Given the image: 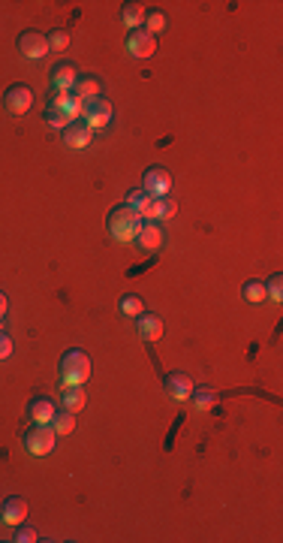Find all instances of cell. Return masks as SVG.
I'll return each instance as SVG.
<instances>
[{
    "mask_svg": "<svg viewBox=\"0 0 283 543\" xmlns=\"http://www.w3.org/2000/svg\"><path fill=\"white\" fill-rule=\"evenodd\" d=\"M109 235L115 242H130L136 239V233H139V226H142V218H139V211L130 209L127 202L124 206H115L109 211Z\"/></svg>",
    "mask_w": 283,
    "mask_h": 543,
    "instance_id": "1",
    "label": "cell"
},
{
    "mask_svg": "<svg viewBox=\"0 0 283 543\" xmlns=\"http://www.w3.org/2000/svg\"><path fill=\"white\" fill-rule=\"evenodd\" d=\"M90 378V359L85 350H66L61 356V383L64 387H82Z\"/></svg>",
    "mask_w": 283,
    "mask_h": 543,
    "instance_id": "2",
    "label": "cell"
},
{
    "mask_svg": "<svg viewBox=\"0 0 283 543\" xmlns=\"http://www.w3.org/2000/svg\"><path fill=\"white\" fill-rule=\"evenodd\" d=\"M54 438L58 435H54L52 423H37L25 432V447H28V452H33V456H49L54 450Z\"/></svg>",
    "mask_w": 283,
    "mask_h": 543,
    "instance_id": "3",
    "label": "cell"
},
{
    "mask_svg": "<svg viewBox=\"0 0 283 543\" xmlns=\"http://www.w3.org/2000/svg\"><path fill=\"white\" fill-rule=\"evenodd\" d=\"M82 118H85V124L90 130H100V127H106V124L112 121V103L109 100L100 94V97H94V100H88V103L82 106Z\"/></svg>",
    "mask_w": 283,
    "mask_h": 543,
    "instance_id": "4",
    "label": "cell"
},
{
    "mask_svg": "<svg viewBox=\"0 0 283 543\" xmlns=\"http://www.w3.org/2000/svg\"><path fill=\"white\" fill-rule=\"evenodd\" d=\"M124 49H127V54H133V58H151V54L157 52V37H151L145 28H136V30L127 33Z\"/></svg>",
    "mask_w": 283,
    "mask_h": 543,
    "instance_id": "5",
    "label": "cell"
},
{
    "mask_svg": "<svg viewBox=\"0 0 283 543\" xmlns=\"http://www.w3.org/2000/svg\"><path fill=\"white\" fill-rule=\"evenodd\" d=\"M142 178H145L142 190L151 197H169V190H172V173L166 166H148Z\"/></svg>",
    "mask_w": 283,
    "mask_h": 543,
    "instance_id": "6",
    "label": "cell"
},
{
    "mask_svg": "<svg viewBox=\"0 0 283 543\" xmlns=\"http://www.w3.org/2000/svg\"><path fill=\"white\" fill-rule=\"evenodd\" d=\"M4 106L9 115H25L33 106V90L28 85H9L6 94H4Z\"/></svg>",
    "mask_w": 283,
    "mask_h": 543,
    "instance_id": "7",
    "label": "cell"
},
{
    "mask_svg": "<svg viewBox=\"0 0 283 543\" xmlns=\"http://www.w3.org/2000/svg\"><path fill=\"white\" fill-rule=\"evenodd\" d=\"M18 52L25 54V58L37 61V58H42V54L49 52V40H45V33H40V30H25L18 37Z\"/></svg>",
    "mask_w": 283,
    "mask_h": 543,
    "instance_id": "8",
    "label": "cell"
},
{
    "mask_svg": "<svg viewBox=\"0 0 283 543\" xmlns=\"http://www.w3.org/2000/svg\"><path fill=\"white\" fill-rule=\"evenodd\" d=\"M136 329H139L142 341H160V338H163V320H160V314L142 311L139 320H136Z\"/></svg>",
    "mask_w": 283,
    "mask_h": 543,
    "instance_id": "9",
    "label": "cell"
},
{
    "mask_svg": "<svg viewBox=\"0 0 283 543\" xmlns=\"http://www.w3.org/2000/svg\"><path fill=\"white\" fill-rule=\"evenodd\" d=\"M157 199H160V197H151V194H145V190L139 187V190H130V194H127V206L139 211L142 221L145 218L154 221L157 218Z\"/></svg>",
    "mask_w": 283,
    "mask_h": 543,
    "instance_id": "10",
    "label": "cell"
},
{
    "mask_svg": "<svg viewBox=\"0 0 283 543\" xmlns=\"http://www.w3.org/2000/svg\"><path fill=\"white\" fill-rule=\"evenodd\" d=\"M163 387H166V395H169V399L184 402V399H190V392H193V380H190L184 371H172V375L163 380Z\"/></svg>",
    "mask_w": 283,
    "mask_h": 543,
    "instance_id": "11",
    "label": "cell"
},
{
    "mask_svg": "<svg viewBox=\"0 0 283 543\" xmlns=\"http://www.w3.org/2000/svg\"><path fill=\"white\" fill-rule=\"evenodd\" d=\"M61 136H64V142L70 145V148L76 151V148H88V142H90V127L85 121H70L66 127L61 130Z\"/></svg>",
    "mask_w": 283,
    "mask_h": 543,
    "instance_id": "12",
    "label": "cell"
},
{
    "mask_svg": "<svg viewBox=\"0 0 283 543\" xmlns=\"http://www.w3.org/2000/svg\"><path fill=\"white\" fill-rule=\"evenodd\" d=\"M25 516H28V501L21 495H13V498H6L4 501V510H0V519L9 525H21L25 522Z\"/></svg>",
    "mask_w": 283,
    "mask_h": 543,
    "instance_id": "13",
    "label": "cell"
},
{
    "mask_svg": "<svg viewBox=\"0 0 283 543\" xmlns=\"http://www.w3.org/2000/svg\"><path fill=\"white\" fill-rule=\"evenodd\" d=\"M76 78H78V70H76L70 61H61V64H54V66H52V88L73 90Z\"/></svg>",
    "mask_w": 283,
    "mask_h": 543,
    "instance_id": "14",
    "label": "cell"
},
{
    "mask_svg": "<svg viewBox=\"0 0 283 543\" xmlns=\"http://www.w3.org/2000/svg\"><path fill=\"white\" fill-rule=\"evenodd\" d=\"M136 239H139V247H145V251H157V247L163 245V230L157 223H145L142 221V226H139V233H136Z\"/></svg>",
    "mask_w": 283,
    "mask_h": 543,
    "instance_id": "15",
    "label": "cell"
},
{
    "mask_svg": "<svg viewBox=\"0 0 283 543\" xmlns=\"http://www.w3.org/2000/svg\"><path fill=\"white\" fill-rule=\"evenodd\" d=\"M54 411H58V407H54V402L49 399V395H37V399H30V404H28V414L37 423H52Z\"/></svg>",
    "mask_w": 283,
    "mask_h": 543,
    "instance_id": "16",
    "label": "cell"
},
{
    "mask_svg": "<svg viewBox=\"0 0 283 543\" xmlns=\"http://www.w3.org/2000/svg\"><path fill=\"white\" fill-rule=\"evenodd\" d=\"M73 94L82 100V103H88V100L100 97V94H103V90H100V78H97V76H78V78H76V85H73Z\"/></svg>",
    "mask_w": 283,
    "mask_h": 543,
    "instance_id": "17",
    "label": "cell"
},
{
    "mask_svg": "<svg viewBox=\"0 0 283 543\" xmlns=\"http://www.w3.org/2000/svg\"><path fill=\"white\" fill-rule=\"evenodd\" d=\"M190 402H193L196 411H211L214 404H217V390L214 387H193V392H190Z\"/></svg>",
    "mask_w": 283,
    "mask_h": 543,
    "instance_id": "18",
    "label": "cell"
},
{
    "mask_svg": "<svg viewBox=\"0 0 283 543\" xmlns=\"http://www.w3.org/2000/svg\"><path fill=\"white\" fill-rule=\"evenodd\" d=\"M85 390L82 387H64L61 390V404H64V411H73V414H78L85 407Z\"/></svg>",
    "mask_w": 283,
    "mask_h": 543,
    "instance_id": "19",
    "label": "cell"
},
{
    "mask_svg": "<svg viewBox=\"0 0 283 543\" xmlns=\"http://www.w3.org/2000/svg\"><path fill=\"white\" fill-rule=\"evenodd\" d=\"M121 21H124V28H142V21H145V6L142 4H124L121 6Z\"/></svg>",
    "mask_w": 283,
    "mask_h": 543,
    "instance_id": "20",
    "label": "cell"
},
{
    "mask_svg": "<svg viewBox=\"0 0 283 543\" xmlns=\"http://www.w3.org/2000/svg\"><path fill=\"white\" fill-rule=\"evenodd\" d=\"M42 118H45V124H49V127H66V124H70L73 118L70 115H66V112H64V106H58V103H49V106H45V112H42Z\"/></svg>",
    "mask_w": 283,
    "mask_h": 543,
    "instance_id": "21",
    "label": "cell"
},
{
    "mask_svg": "<svg viewBox=\"0 0 283 543\" xmlns=\"http://www.w3.org/2000/svg\"><path fill=\"white\" fill-rule=\"evenodd\" d=\"M52 428H54V435H70L76 428V414L73 411H54Z\"/></svg>",
    "mask_w": 283,
    "mask_h": 543,
    "instance_id": "22",
    "label": "cell"
},
{
    "mask_svg": "<svg viewBox=\"0 0 283 543\" xmlns=\"http://www.w3.org/2000/svg\"><path fill=\"white\" fill-rule=\"evenodd\" d=\"M118 311H121V314H127V317H139L145 308H142V299L136 296V293H127V296H121V299H118Z\"/></svg>",
    "mask_w": 283,
    "mask_h": 543,
    "instance_id": "23",
    "label": "cell"
},
{
    "mask_svg": "<svg viewBox=\"0 0 283 543\" xmlns=\"http://www.w3.org/2000/svg\"><path fill=\"white\" fill-rule=\"evenodd\" d=\"M142 28L151 33V37H157L163 28H166V16L160 13V9H151V13H145V21H142Z\"/></svg>",
    "mask_w": 283,
    "mask_h": 543,
    "instance_id": "24",
    "label": "cell"
},
{
    "mask_svg": "<svg viewBox=\"0 0 283 543\" xmlns=\"http://www.w3.org/2000/svg\"><path fill=\"white\" fill-rule=\"evenodd\" d=\"M175 211H178V202L172 197H160L157 199V218L154 221H169V218H175Z\"/></svg>",
    "mask_w": 283,
    "mask_h": 543,
    "instance_id": "25",
    "label": "cell"
},
{
    "mask_svg": "<svg viewBox=\"0 0 283 543\" xmlns=\"http://www.w3.org/2000/svg\"><path fill=\"white\" fill-rule=\"evenodd\" d=\"M241 296L247 302H263L265 299V284L263 281H247V284L241 287Z\"/></svg>",
    "mask_w": 283,
    "mask_h": 543,
    "instance_id": "26",
    "label": "cell"
},
{
    "mask_svg": "<svg viewBox=\"0 0 283 543\" xmlns=\"http://www.w3.org/2000/svg\"><path fill=\"white\" fill-rule=\"evenodd\" d=\"M49 49H54V52H64L66 45H70V30H64V28H54V30H49Z\"/></svg>",
    "mask_w": 283,
    "mask_h": 543,
    "instance_id": "27",
    "label": "cell"
},
{
    "mask_svg": "<svg viewBox=\"0 0 283 543\" xmlns=\"http://www.w3.org/2000/svg\"><path fill=\"white\" fill-rule=\"evenodd\" d=\"M265 296L275 299V302L283 299V275H271V278L265 281Z\"/></svg>",
    "mask_w": 283,
    "mask_h": 543,
    "instance_id": "28",
    "label": "cell"
},
{
    "mask_svg": "<svg viewBox=\"0 0 283 543\" xmlns=\"http://www.w3.org/2000/svg\"><path fill=\"white\" fill-rule=\"evenodd\" d=\"M13 540L16 543H33V540H37V528H33V525H21Z\"/></svg>",
    "mask_w": 283,
    "mask_h": 543,
    "instance_id": "29",
    "label": "cell"
},
{
    "mask_svg": "<svg viewBox=\"0 0 283 543\" xmlns=\"http://www.w3.org/2000/svg\"><path fill=\"white\" fill-rule=\"evenodd\" d=\"M9 354H13V338L6 332H0V359H6Z\"/></svg>",
    "mask_w": 283,
    "mask_h": 543,
    "instance_id": "30",
    "label": "cell"
},
{
    "mask_svg": "<svg viewBox=\"0 0 283 543\" xmlns=\"http://www.w3.org/2000/svg\"><path fill=\"white\" fill-rule=\"evenodd\" d=\"M4 314H6V296L0 293V320H4Z\"/></svg>",
    "mask_w": 283,
    "mask_h": 543,
    "instance_id": "31",
    "label": "cell"
},
{
    "mask_svg": "<svg viewBox=\"0 0 283 543\" xmlns=\"http://www.w3.org/2000/svg\"><path fill=\"white\" fill-rule=\"evenodd\" d=\"M0 510H4V501H0Z\"/></svg>",
    "mask_w": 283,
    "mask_h": 543,
    "instance_id": "32",
    "label": "cell"
}]
</instances>
